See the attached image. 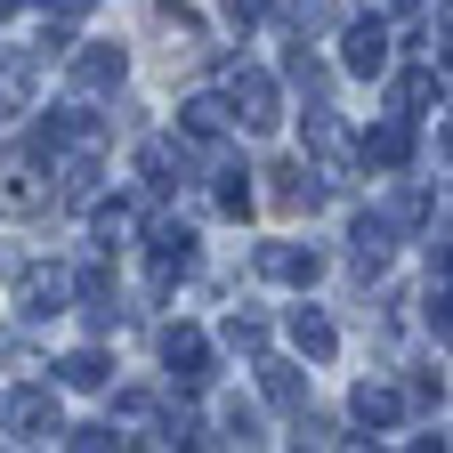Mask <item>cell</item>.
<instances>
[{"instance_id": "cell-18", "label": "cell", "mask_w": 453, "mask_h": 453, "mask_svg": "<svg viewBox=\"0 0 453 453\" xmlns=\"http://www.w3.org/2000/svg\"><path fill=\"white\" fill-rule=\"evenodd\" d=\"M130 65H122V49H81L73 57V89H113Z\"/></svg>"}, {"instance_id": "cell-22", "label": "cell", "mask_w": 453, "mask_h": 453, "mask_svg": "<svg viewBox=\"0 0 453 453\" xmlns=\"http://www.w3.org/2000/svg\"><path fill=\"white\" fill-rule=\"evenodd\" d=\"M57 380H65V388H105V357L97 349H73L65 365H57Z\"/></svg>"}, {"instance_id": "cell-23", "label": "cell", "mask_w": 453, "mask_h": 453, "mask_svg": "<svg viewBox=\"0 0 453 453\" xmlns=\"http://www.w3.org/2000/svg\"><path fill=\"white\" fill-rule=\"evenodd\" d=\"M283 73H292V81H300L308 97H324V89H332V73L316 65V57H308V49H292V57H283Z\"/></svg>"}, {"instance_id": "cell-9", "label": "cell", "mask_w": 453, "mask_h": 453, "mask_svg": "<svg viewBox=\"0 0 453 453\" xmlns=\"http://www.w3.org/2000/svg\"><path fill=\"white\" fill-rule=\"evenodd\" d=\"M349 413H357L365 429H388V421H405V388H396V380H357Z\"/></svg>"}, {"instance_id": "cell-5", "label": "cell", "mask_w": 453, "mask_h": 453, "mask_svg": "<svg viewBox=\"0 0 453 453\" xmlns=\"http://www.w3.org/2000/svg\"><path fill=\"white\" fill-rule=\"evenodd\" d=\"M146 267H154V292H170V283L195 267V235H187L179 219H162L154 235H146Z\"/></svg>"}, {"instance_id": "cell-19", "label": "cell", "mask_w": 453, "mask_h": 453, "mask_svg": "<svg viewBox=\"0 0 453 453\" xmlns=\"http://www.w3.org/2000/svg\"><path fill=\"white\" fill-rule=\"evenodd\" d=\"M292 349H300V357H332V349H340V332H332L316 308H292Z\"/></svg>"}, {"instance_id": "cell-3", "label": "cell", "mask_w": 453, "mask_h": 453, "mask_svg": "<svg viewBox=\"0 0 453 453\" xmlns=\"http://www.w3.org/2000/svg\"><path fill=\"white\" fill-rule=\"evenodd\" d=\"M17 308H25V324L65 316V308H73V275H65V267H25V283H17Z\"/></svg>"}, {"instance_id": "cell-16", "label": "cell", "mask_w": 453, "mask_h": 453, "mask_svg": "<svg viewBox=\"0 0 453 453\" xmlns=\"http://www.w3.org/2000/svg\"><path fill=\"white\" fill-rule=\"evenodd\" d=\"M259 388H267V405H283V413H300V405H308L300 365H283V357H267V365H259Z\"/></svg>"}, {"instance_id": "cell-29", "label": "cell", "mask_w": 453, "mask_h": 453, "mask_svg": "<svg viewBox=\"0 0 453 453\" xmlns=\"http://www.w3.org/2000/svg\"><path fill=\"white\" fill-rule=\"evenodd\" d=\"M380 17H405V25H413V17H421V0H380Z\"/></svg>"}, {"instance_id": "cell-10", "label": "cell", "mask_w": 453, "mask_h": 453, "mask_svg": "<svg viewBox=\"0 0 453 453\" xmlns=\"http://www.w3.org/2000/svg\"><path fill=\"white\" fill-rule=\"evenodd\" d=\"M357 154H365V162H380V170H405V162H413V122H405V113H396V122H372Z\"/></svg>"}, {"instance_id": "cell-20", "label": "cell", "mask_w": 453, "mask_h": 453, "mask_svg": "<svg viewBox=\"0 0 453 453\" xmlns=\"http://www.w3.org/2000/svg\"><path fill=\"white\" fill-rule=\"evenodd\" d=\"M219 340H226V349H243V357H259V349H267V316H243V308H235V316L219 324Z\"/></svg>"}, {"instance_id": "cell-15", "label": "cell", "mask_w": 453, "mask_h": 453, "mask_svg": "<svg viewBox=\"0 0 453 453\" xmlns=\"http://www.w3.org/2000/svg\"><path fill=\"white\" fill-rule=\"evenodd\" d=\"M179 130L211 146V138H226V130H235V113H226V97H187V105H179Z\"/></svg>"}, {"instance_id": "cell-17", "label": "cell", "mask_w": 453, "mask_h": 453, "mask_svg": "<svg viewBox=\"0 0 453 453\" xmlns=\"http://www.w3.org/2000/svg\"><path fill=\"white\" fill-rule=\"evenodd\" d=\"M89 235H97V251L130 243V235H138V211H130V203H89Z\"/></svg>"}, {"instance_id": "cell-7", "label": "cell", "mask_w": 453, "mask_h": 453, "mask_svg": "<svg viewBox=\"0 0 453 453\" xmlns=\"http://www.w3.org/2000/svg\"><path fill=\"white\" fill-rule=\"evenodd\" d=\"M0 203L33 219V211L57 203V187H49V170H41V162H9V170H0Z\"/></svg>"}, {"instance_id": "cell-21", "label": "cell", "mask_w": 453, "mask_h": 453, "mask_svg": "<svg viewBox=\"0 0 453 453\" xmlns=\"http://www.w3.org/2000/svg\"><path fill=\"white\" fill-rule=\"evenodd\" d=\"M332 25H340V9H332V0H292V33H300V41H324Z\"/></svg>"}, {"instance_id": "cell-4", "label": "cell", "mask_w": 453, "mask_h": 453, "mask_svg": "<svg viewBox=\"0 0 453 453\" xmlns=\"http://www.w3.org/2000/svg\"><path fill=\"white\" fill-rule=\"evenodd\" d=\"M9 429H17V445H49L57 429H65V413H57V396L33 380V388H17V396H9Z\"/></svg>"}, {"instance_id": "cell-24", "label": "cell", "mask_w": 453, "mask_h": 453, "mask_svg": "<svg viewBox=\"0 0 453 453\" xmlns=\"http://www.w3.org/2000/svg\"><path fill=\"white\" fill-rule=\"evenodd\" d=\"M219 421H226V437H235V445H259V413L243 405V396H226V413H219Z\"/></svg>"}, {"instance_id": "cell-12", "label": "cell", "mask_w": 453, "mask_h": 453, "mask_svg": "<svg viewBox=\"0 0 453 453\" xmlns=\"http://www.w3.org/2000/svg\"><path fill=\"white\" fill-rule=\"evenodd\" d=\"M349 73H388V25L380 17L349 25Z\"/></svg>"}, {"instance_id": "cell-26", "label": "cell", "mask_w": 453, "mask_h": 453, "mask_svg": "<svg viewBox=\"0 0 453 453\" xmlns=\"http://www.w3.org/2000/svg\"><path fill=\"white\" fill-rule=\"evenodd\" d=\"M219 211H226V219H243V211H251V187H243V170H226V179H219Z\"/></svg>"}, {"instance_id": "cell-11", "label": "cell", "mask_w": 453, "mask_h": 453, "mask_svg": "<svg viewBox=\"0 0 453 453\" xmlns=\"http://www.w3.org/2000/svg\"><path fill=\"white\" fill-rule=\"evenodd\" d=\"M429 105H445V65H413L396 81V113H405V122H421Z\"/></svg>"}, {"instance_id": "cell-25", "label": "cell", "mask_w": 453, "mask_h": 453, "mask_svg": "<svg viewBox=\"0 0 453 453\" xmlns=\"http://www.w3.org/2000/svg\"><path fill=\"white\" fill-rule=\"evenodd\" d=\"M57 445H81V453H105V445H122L105 421H89V429H57Z\"/></svg>"}, {"instance_id": "cell-14", "label": "cell", "mask_w": 453, "mask_h": 453, "mask_svg": "<svg viewBox=\"0 0 453 453\" xmlns=\"http://www.w3.org/2000/svg\"><path fill=\"white\" fill-rule=\"evenodd\" d=\"M349 243H357V275H380V267L396 259V226H388V219H357Z\"/></svg>"}, {"instance_id": "cell-8", "label": "cell", "mask_w": 453, "mask_h": 453, "mask_svg": "<svg viewBox=\"0 0 453 453\" xmlns=\"http://www.w3.org/2000/svg\"><path fill=\"white\" fill-rule=\"evenodd\" d=\"M138 170H146V187H179V179H195V154L179 138H146L138 146Z\"/></svg>"}, {"instance_id": "cell-6", "label": "cell", "mask_w": 453, "mask_h": 453, "mask_svg": "<svg viewBox=\"0 0 453 453\" xmlns=\"http://www.w3.org/2000/svg\"><path fill=\"white\" fill-rule=\"evenodd\" d=\"M259 275H267V283H292V292H308V283L324 275V251H316V243H259Z\"/></svg>"}, {"instance_id": "cell-13", "label": "cell", "mask_w": 453, "mask_h": 453, "mask_svg": "<svg viewBox=\"0 0 453 453\" xmlns=\"http://www.w3.org/2000/svg\"><path fill=\"white\" fill-rule=\"evenodd\" d=\"M267 179H275V211H316V203H324V187H316L308 162H275Z\"/></svg>"}, {"instance_id": "cell-28", "label": "cell", "mask_w": 453, "mask_h": 453, "mask_svg": "<svg viewBox=\"0 0 453 453\" xmlns=\"http://www.w3.org/2000/svg\"><path fill=\"white\" fill-rule=\"evenodd\" d=\"M267 17V0H226V25H259Z\"/></svg>"}, {"instance_id": "cell-27", "label": "cell", "mask_w": 453, "mask_h": 453, "mask_svg": "<svg viewBox=\"0 0 453 453\" xmlns=\"http://www.w3.org/2000/svg\"><path fill=\"white\" fill-rule=\"evenodd\" d=\"M89 9H97V0H49V17H57V25H81Z\"/></svg>"}, {"instance_id": "cell-2", "label": "cell", "mask_w": 453, "mask_h": 453, "mask_svg": "<svg viewBox=\"0 0 453 453\" xmlns=\"http://www.w3.org/2000/svg\"><path fill=\"white\" fill-rule=\"evenodd\" d=\"M162 365L179 372L187 396H203V388H211V340H203L195 324H170V332H162Z\"/></svg>"}, {"instance_id": "cell-1", "label": "cell", "mask_w": 453, "mask_h": 453, "mask_svg": "<svg viewBox=\"0 0 453 453\" xmlns=\"http://www.w3.org/2000/svg\"><path fill=\"white\" fill-rule=\"evenodd\" d=\"M219 81H226V113H235V122H243V130H251V138H259V130H275V122H283V113H275V81H267V73H259V65H226V73H219Z\"/></svg>"}]
</instances>
